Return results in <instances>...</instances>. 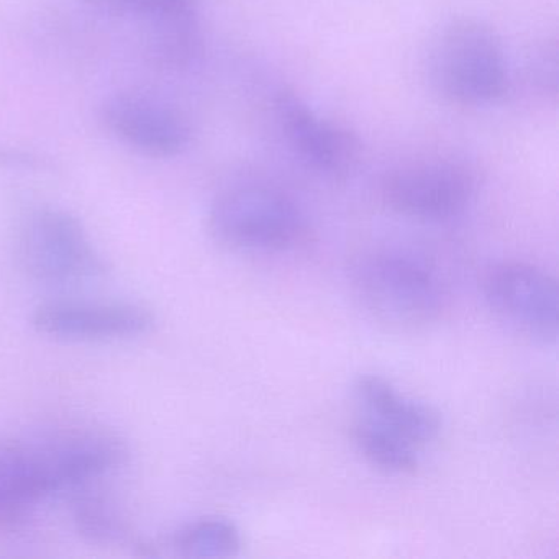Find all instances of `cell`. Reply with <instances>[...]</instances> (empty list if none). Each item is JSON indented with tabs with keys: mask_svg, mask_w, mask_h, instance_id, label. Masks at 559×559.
I'll return each mask as SVG.
<instances>
[{
	"mask_svg": "<svg viewBox=\"0 0 559 559\" xmlns=\"http://www.w3.org/2000/svg\"><path fill=\"white\" fill-rule=\"evenodd\" d=\"M14 165V166H28L34 168L40 159L37 156L31 155V153L22 152V150L4 148L0 146V165Z\"/></svg>",
	"mask_w": 559,
	"mask_h": 559,
	"instance_id": "cell-18",
	"label": "cell"
},
{
	"mask_svg": "<svg viewBox=\"0 0 559 559\" xmlns=\"http://www.w3.org/2000/svg\"><path fill=\"white\" fill-rule=\"evenodd\" d=\"M15 257L24 273L47 284L80 283L106 270L80 221L51 205L34 209L22 218Z\"/></svg>",
	"mask_w": 559,
	"mask_h": 559,
	"instance_id": "cell-4",
	"label": "cell"
},
{
	"mask_svg": "<svg viewBox=\"0 0 559 559\" xmlns=\"http://www.w3.org/2000/svg\"><path fill=\"white\" fill-rule=\"evenodd\" d=\"M156 317L140 304L50 302L32 313L41 335L73 342H110L135 338L155 326Z\"/></svg>",
	"mask_w": 559,
	"mask_h": 559,
	"instance_id": "cell-9",
	"label": "cell"
},
{
	"mask_svg": "<svg viewBox=\"0 0 559 559\" xmlns=\"http://www.w3.org/2000/svg\"><path fill=\"white\" fill-rule=\"evenodd\" d=\"M430 71L444 99L460 106H486L509 90L502 40L479 19H453L441 28L431 50Z\"/></svg>",
	"mask_w": 559,
	"mask_h": 559,
	"instance_id": "cell-2",
	"label": "cell"
},
{
	"mask_svg": "<svg viewBox=\"0 0 559 559\" xmlns=\"http://www.w3.org/2000/svg\"><path fill=\"white\" fill-rule=\"evenodd\" d=\"M355 395L365 418L388 428L415 448L431 443L440 433V414L430 405L402 394L382 376H359L355 382Z\"/></svg>",
	"mask_w": 559,
	"mask_h": 559,
	"instance_id": "cell-11",
	"label": "cell"
},
{
	"mask_svg": "<svg viewBox=\"0 0 559 559\" xmlns=\"http://www.w3.org/2000/svg\"><path fill=\"white\" fill-rule=\"evenodd\" d=\"M35 447L55 493L99 479L129 456L122 438L97 428L58 433Z\"/></svg>",
	"mask_w": 559,
	"mask_h": 559,
	"instance_id": "cell-10",
	"label": "cell"
},
{
	"mask_svg": "<svg viewBox=\"0 0 559 559\" xmlns=\"http://www.w3.org/2000/svg\"><path fill=\"white\" fill-rule=\"evenodd\" d=\"M538 60H536L535 76L536 84L542 87L545 93L556 96L558 93V50L555 45L551 48L546 47V50L539 51Z\"/></svg>",
	"mask_w": 559,
	"mask_h": 559,
	"instance_id": "cell-17",
	"label": "cell"
},
{
	"mask_svg": "<svg viewBox=\"0 0 559 559\" xmlns=\"http://www.w3.org/2000/svg\"><path fill=\"white\" fill-rule=\"evenodd\" d=\"M173 548L188 558H231L241 551L240 528L224 516H202L176 530Z\"/></svg>",
	"mask_w": 559,
	"mask_h": 559,
	"instance_id": "cell-14",
	"label": "cell"
},
{
	"mask_svg": "<svg viewBox=\"0 0 559 559\" xmlns=\"http://www.w3.org/2000/svg\"><path fill=\"white\" fill-rule=\"evenodd\" d=\"M97 14L116 19L155 22L173 15L194 14L202 0H83Z\"/></svg>",
	"mask_w": 559,
	"mask_h": 559,
	"instance_id": "cell-16",
	"label": "cell"
},
{
	"mask_svg": "<svg viewBox=\"0 0 559 559\" xmlns=\"http://www.w3.org/2000/svg\"><path fill=\"white\" fill-rule=\"evenodd\" d=\"M476 194L474 173L463 163H412L385 176L382 202L395 214L425 222H444L469 207Z\"/></svg>",
	"mask_w": 559,
	"mask_h": 559,
	"instance_id": "cell-6",
	"label": "cell"
},
{
	"mask_svg": "<svg viewBox=\"0 0 559 559\" xmlns=\"http://www.w3.org/2000/svg\"><path fill=\"white\" fill-rule=\"evenodd\" d=\"M352 438L359 454L382 473L405 476L417 471V448L388 428L361 418L353 425Z\"/></svg>",
	"mask_w": 559,
	"mask_h": 559,
	"instance_id": "cell-13",
	"label": "cell"
},
{
	"mask_svg": "<svg viewBox=\"0 0 559 559\" xmlns=\"http://www.w3.org/2000/svg\"><path fill=\"white\" fill-rule=\"evenodd\" d=\"M356 299L379 325L417 332L440 319L447 296L433 270L399 251L366 254L352 271Z\"/></svg>",
	"mask_w": 559,
	"mask_h": 559,
	"instance_id": "cell-1",
	"label": "cell"
},
{
	"mask_svg": "<svg viewBox=\"0 0 559 559\" xmlns=\"http://www.w3.org/2000/svg\"><path fill=\"white\" fill-rule=\"evenodd\" d=\"M104 129L123 145L148 158H175L188 150L192 129L181 110L142 93H117L99 109Z\"/></svg>",
	"mask_w": 559,
	"mask_h": 559,
	"instance_id": "cell-7",
	"label": "cell"
},
{
	"mask_svg": "<svg viewBox=\"0 0 559 559\" xmlns=\"http://www.w3.org/2000/svg\"><path fill=\"white\" fill-rule=\"evenodd\" d=\"M209 228L218 243L231 250L280 253L302 243L307 218L283 191L240 185L215 195Z\"/></svg>",
	"mask_w": 559,
	"mask_h": 559,
	"instance_id": "cell-3",
	"label": "cell"
},
{
	"mask_svg": "<svg viewBox=\"0 0 559 559\" xmlns=\"http://www.w3.org/2000/svg\"><path fill=\"white\" fill-rule=\"evenodd\" d=\"M201 50L199 12L150 22L146 55L156 67L166 70L189 67L201 55Z\"/></svg>",
	"mask_w": 559,
	"mask_h": 559,
	"instance_id": "cell-12",
	"label": "cell"
},
{
	"mask_svg": "<svg viewBox=\"0 0 559 559\" xmlns=\"http://www.w3.org/2000/svg\"><path fill=\"white\" fill-rule=\"evenodd\" d=\"M274 107L284 139L309 168L333 178L356 168L362 146L353 130L323 119L290 90L277 94Z\"/></svg>",
	"mask_w": 559,
	"mask_h": 559,
	"instance_id": "cell-8",
	"label": "cell"
},
{
	"mask_svg": "<svg viewBox=\"0 0 559 559\" xmlns=\"http://www.w3.org/2000/svg\"><path fill=\"white\" fill-rule=\"evenodd\" d=\"M490 312L526 338L555 343L558 336V283L542 267L519 261L493 264L480 283Z\"/></svg>",
	"mask_w": 559,
	"mask_h": 559,
	"instance_id": "cell-5",
	"label": "cell"
},
{
	"mask_svg": "<svg viewBox=\"0 0 559 559\" xmlns=\"http://www.w3.org/2000/svg\"><path fill=\"white\" fill-rule=\"evenodd\" d=\"M73 516L78 533L87 542L109 545L126 536V522L116 507L110 506L103 497H83L78 500L74 503Z\"/></svg>",
	"mask_w": 559,
	"mask_h": 559,
	"instance_id": "cell-15",
	"label": "cell"
}]
</instances>
